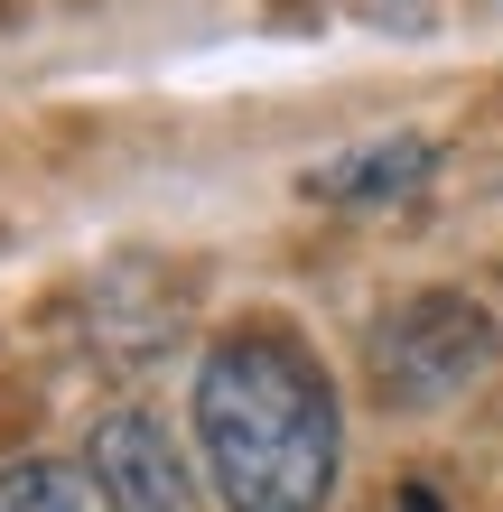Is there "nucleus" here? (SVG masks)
Here are the masks:
<instances>
[{
	"label": "nucleus",
	"mask_w": 503,
	"mask_h": 512,
	"mask_svg": "<svg viewBox=\"0 0 503 512\" xmlns=\"http://www.w3.org/2000/svg\"><path fill=\"white\" fill-rule=\"evenodd\" d=\"M196 447L224 512H327L345 466V410L308 336L233 326L196 364Z\"/></svg>",
	"instance_id": "obj_1"
},
{
	"label": "nucleus",
	"mask_w": 503,
	"mask_h": 512,
	"mask_svg": "<svg viewBox=\"0 0 503 512\" xmlns=\"http://www.w3.org/2000/svg\"><path fill=\"white\" fill-rule=\"evenodd\" d=\"M364 364H373V391L392 410H438L494 364V317L476 298H457V289H420L373 326Z\"/></svg>",
	"instance_id": "obj_2"
},
{
	"label": "nucleus",
	"mask_w": 503,
	"mask_h": 512,
	"mask_svg": "<svg viewBox=\"0 0 503 512\" xmlns=\"http://www.w3.org/2000/svg\"><path fill=\"white\" fill-rule=\"evenodd\" d=\"M84 485L103 494V512H196V485H187V466H177V447H168V429L150 410L94 419Z\"/></svg>",
	"instance_id": "obj_3"
},
{
	"label": "nucleus",
	"mask_w": 503,
	"mask_h": 512,
	"mask_svg": "<svg viewBox=\"0 0 503 512\" xmlns=\"http://www.w3.org/2000/svg\"><path fill=\"white\" fill-rule=\"evenodd\" d=\"M420 177H438V149L429 140H382V149H354V159H327L308 177L317 205H392L410 196Z\"/></svg>",
	"instance_id": "obj_4"
},
{
	"label": "nucleus",
	"mask_w": 503,
	"mask_h": 512,
	"mask_svg": "<svg viewBox=\"0 0 503 512\" xmlns=\"http://www.w3.org/2000/svg\"><path fill=\"white\" fill-rule=\"evenodd\" d=\"M0 512H84V466H56V457L0 466Z\"/></svg>",
	"instance_id": "obj_5"
},
{
	"label": "nucleus",
	"mask_w": 503,
	"mask_h": 512,
	"mask_svg": "<svg viewBox=\"0 0 503 512\" xmlns=\"http://www.w3.org/2000/svg\"><path fill=\"white\" fill-rule=\"evenodd\" d=\"M392 512H448V503H438L429 485H401V503H392Z\"/></svg>",
	"instance_id": "obj_6"
}]
</instances>
